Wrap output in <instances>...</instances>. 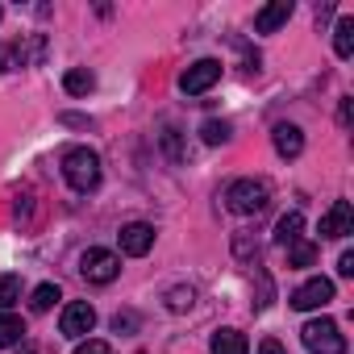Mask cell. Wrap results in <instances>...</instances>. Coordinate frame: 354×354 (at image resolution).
Returning <instances> with one entry per match:
<instances>
[{
	"label": "cell",
	"mask_w": 354,
	"mask_h": 354,
	"mask_svg": "<svg viewBox=\"0 0 354 354\" xmlns=\"http://www.w3.org/2000/svg\"><path fill=\"white\" fill-rule=\"evenodd\" d=\"M21 342H26V325H21V317L0 313V346H21Z\"/></svg>",
	"instance_id": "cell-15"
},
{
	"label": "cell",
	"mask_w": 354,
	"mask_h": 354,
	"mask_svg": "<svg viewBox=\"0 0 354 354\" xmlns=\"http://www.w3.org/2000/svg\"><path fill=\"white\" fill-rule=\"evenodd\" d=\"M267 201H271V188H267L263 180H234V184L225 188V209L238 213V217H254V213H263Z\"/></svg>",
	"instance_id": "cell-2"
},
{
	"label": "cell",
	"mask_w": 354,
	"mask_h": 354,
	"mask_svg": "<svg viewBox=\"0 0 354 354\" xmlns=\"http://www.w3.org/2000/svg\"><path fill=\"white\" fill-rule=\"evenodd\" d=\"M337 275H346V279L354 275V250H346V254L337 259Z\"/></svg>",
	"instance_id": "cell-26"
},
{
	"label": "cell",
	"mask_w": 354,
	"mask_h": 354,
	"mask_svg": "<svg viewBox=\"0 0 354 354\" xmlns=\"http://www.w3.org/2000/svg\"><path fill=\"white\" fill-rule=\"evenodd\" d=\"M259 354H288V350H283L275 337H267V342H259Z\"/></svg>",
	"instance_id": "cell-27"
},
{
	"label": "cell",
	"mask_w": 354,
	"mask_h": 354,
	"mask_svg": "<svg viewBox=\"0 0 354 354\" xmlns=\"http://www.w3.org/2000/svg\"><path fill=\"white\" fill-rule=\"evenodd\" d=\"M80 271H84L88 283H113V279L121 275V259H117L113 250L92 246V250H84V259H80Z\"/></svg>",
	"instance_id": "cell-4"
},
{
	"label": "cell",
	"mask_w": 354,
	"mask_h": 354,
	"mask_svg": "<svg viewBox=\"0 0 354 354\" xmlns=\"http://www.w3.org/2000/svg\"><path fill=\"white\" fill-rule=\"evenodd\" d=\"M150 246H154V225H146V221H129V225L121 230V250H125V254L142 259V254H150Z\"/></svg>",
	"instance_id": "cell-10"
},
{
	"label": "cell",
	"mask_w": 354,
	"mask_h": 354,
	"mask_svg": "<svg viewBox=\"0 0 354 354\" xmlns=\"http://www.w3.org/2000/svg\"><path fill=\"white\" fill-rule=\"evenodd\" d=\"M300 230H304V213L292 209V213L279 217V225H275V242H279V246H292V242L300 238Z\"/></svg>",
	"instance_id": "cell-14"
},
{
	"label": "cell",
	"mask_w": 354,
	"mask_h": 354,
	"mask_svg": "<svg viewBox=\"0 0 354 354\" xmlns=\"http://www.w3.org/2000/svg\"><path fill=\"white\" fill-rule=\"evenodd\" d=\"M113 329H117V333H133V329H138V317H133V313H117V317H113Z\"/></svg>",
	"instance_id": "cell-25"
},
{
	"label": "cell",
	"mask_w": 354,
	"mask_h": 354,
	"mask_svg": "<svg viewBox=\"0 0 354 354\" xmlns=\"http://www.w3.org/2000/svg\"><path fill=\"white\" fill-rule=\"evenodd\" d=\"M333 300V279H325V275H317V279H304L292 296H288V304L292 308H300V313H313V308H325Z\"/></svg>",
	"instance_id": "cell-5"
},
{
	"label": "cell",
	"mask_w": 354,
	"mask_h": 354,
	"mask_svg": "<svg viewBox=\"0 0 354 354\" xmlns=\"http://www.w3.org/2000/svg\"><path fill=\"white\" fill-rule=\"evenodd\" d=\"M209 350L213 354H250V342H246L242 329H217L213 342H209Z\"/></svg>",
	"instance_id": "cell-13"
},
{
	"label": "cell",
	"mask_w": 354,
	"mask_h": 354,
	"mask_svg": "<svg viewBox=\"0 0 354 354\" xmlns=\"http://www.w3.org/2000/svg\"><path fill=\"white\" fill-rule=\"evenodd\" d=\"M63 88H67L71 96H88V92L96 88V75H92L88 67H75V71H67V75H63Z\"/></svg>",
	"instance_id": "cell-17"
},
{
	"label": "cell",
	"mask_w": 354,
	"mask_h": 354,
	"mask_svg": "<svg viewBox=\"0 0 354 354\" xmlns=\"http://www.w3.org/2000/svg\"><path fill=\"white\" fill-rule=\"evenodd\" d=\"M271 142H275V150H279L283 158H296V154L304 150V133H300V125H292V121H279V125L271 129Z\"/></svg>",
	"instance_id": "cell-12"
},
{
	"label": "cell",
	"mask_w": 354,
	"mask_h": 354,
	"mask_svg": "<svg viewBox=\"0 0 354 354\" xmlns=\"http://www.w3.org/2000/svg\"><path fill=\"white\" fill-rule=\"evenodd\" d=\"M55 300H59V288L55 283H38L34 296H30V308L34 313H46V308H55Z\"/></svg>",
	"instance_id": "cell-20"
},
{
	"label": "cell",
	"mask_w": 354,
	"mask_h": 354,
	"mask_svg": "<svg viewBox=\"0 0 354 354\" xmlns=\"http://www.w3.org/2000/svg\"><path fill=\"white\" fill-rule=\"evenodd\" d=\"M313 263H317V246L304 242V238H296L288 246V267H313Z\"/></svg>",
	"instance_id": "cell-18"
},
{
	"label": "cell",
	"mask_w": 354,
	"mask_h": 354,
	"mask_svg": "<svg viewBox=\"0 0 354 354\" xmlns=\"http://www.w3.org/2000/svg\"><path fill=\"white\" fill-rule=\"evenodd\" d=\"M92 325H96V308H92L88 300L67 304V308H63V317H59V333H63V337H71V342H84V337L92 333Z\"/></svg>",
	"instance_id": "cell-6"
},
{
	"label": "cell",
	"mask_w": 354,
	"mask_h": 354,
	"mask_svg": "<svg viewBox=\"0 0 354 354\" xmlns=\"http://www.w3.org/2000/svg\"><path fill=\"white\" fill-rule=\"evenodd\" d=\"M17 300H21V279L17 275H0V313L13 308Z\"/></svg>",
	"instance_id": "cell-19"
},
{
	"label": "cell",
	"mask_w": 354,
	"mask_h": 354,
	"mask_svg": "<svg viewBox=\"0 0 354 354\" xmlns=\"http://www.w3.org/2000/svg\"><path fill=\"white\" fill-rule=\"evenodd\" d=\"M167 308H171V313L192 308V288H171V292H167Z\"/></svg>",
	"instance_id": "cell-22"
},
{
	"label": "cell",
	"mask_w": 354,
	"mask_h": 354,
	"mask_svg": "<svg viewBox=\"0 0 354 354\" xmlns=\"http://www.w3.org/2000/svg\"><path fill=\"white\" fill-rule=\"evenodd\" d=\"M292 0H275V5H267V9H259L254 13V30L259 34H275L279 26H288V17H292Z\"/></svg>",
	"instance_id": "cell-11"
},
{
	"label": "cell",
	"mask_w": 354,
	"mask_h": 354,
	"mask_svg": "<svg viewBox=\"0 0 354 354\" xmlns=\"http://www.w3.org/2000/svg\"><path fill=\"white\" fill-rule=\"evenodd\" d=\"M42 59V38H30V42H5L0 46V71H17V67H30Z\"/></svg>",
	"instance_id": "cell-8"
},
{
	"label": "cell",
	"mask_w": 354,
	"mask_h": 354,
	"mask_svg": "<svg viewBox=\"0 0 354 354\" xmlns=\"http://www.w3.org/2000/svg\"><path fill=\"white\" fill-rule=\"evenodd\" d=\"M300 337H304V346H308L313 354H346V337H342L337 321H329V317L308 321V325L300 329Z\"/></svg>",
	"instance_id": "cell-3"
},
{
	"label": "cell",
	"mask_w": 354,
	"mask_h": 354,
	"mask_svg": "<svg viewBox=\"0 0 354 354\" xmlns=\"http://www.w3.org/2000/svg\"><path fill=\"white\" fill-rule=\"evenodd\" d=\"M0 17H5V9H0Z\"/></svg>",
	"instance_id": "cell-29"
},
{
	"label": "cell",
	"mask_w": 354,
	"mask_h": 354,
	"mask_svg": "<svg viewBox=\"0 0 354 354\" xmlns=\"http://www.w3.org/2000/svg\"><path fill=\"white\" fill-rule=\"evenodd\" d=\"M201 138H205L209 146L230 142V121H217V117H213V121H205V125H201Z\"/></svg>",
	"instance_id": "cell-21"
},
{
	"label": "cell",
	"mask_w": 354,
	"mask_h": 354,
	"mask_svg": "<svg viewBox=\"0 0 354 354\" xmlns=\"http://www.w3.org/2000/svg\"><path fill=\"white\" fill-rule=\"evenodd\" d=\"M75 354H113V346L100 342V337H84V342L75 346Z\"/></svg>",
	"instance_id": "cell-23"
},
{
	"label": "cell",
	"mask_w": 354,
	"mask_h": 354,
	"mask_svg": "<svg viewBox=\"0 0 354 354\" xmlns=\"http://www.w3.org/2000/svg\"><path fill=\"white\" fill-rule=\"evenodd\" d=\"M162 146H167V154H171L175 162L184 158V150H180V133H175V129H162Z\"/></svg>",
	"instance_id": "cell-24"
},
{
	"label": "cell",
	"mask_w": 354,
	"mask_h": 354,
	"mask_svg": "<svg viewBox=\"0 0 354 354\" xmlns=\"http://www.w3.org/2000/svg\"><path fill=\"white\" fill-rule=\"evenodd\" d=\"M217 80H221V63H217V59H201V63H192V67L180 75V88H184L188 96H201V92H209Z\"/></svg>",
	"instance_id": "cell-7"
},
{
	"label": "cell",
	"mask_w": 354,
	"mask_h": 354,
	"mask_svg": "<svg viewBox=\"0 0 354 354\" xmlns=\"http://www.w3.org/2000/svg\"><path fill=\"white\" fill-rule=\"evenodd\" d=\"M63 180H67V188H75V192H92V188L100 184V154L88 150V146L67 150V154H63Z\"/></svg>",
	"instance_id": "cell-1"
},
{
	"label": "cell",
	"mask_w": 354,
	"mask_h": 354,
	"mask_svg": "<svg viewBox=\"0 0 354 354\" xmlns=\"http://www.w3.org/2000/svg\"><path fill=\"white\" fill-rule=\"evenodd\" d=\"M21 354H38V350H34V346H21Z\"/></svg>",
	"instance_id": "cell-28"
},
{
	"label": "cell",
	"mask_w": 354,
	"mask_h": 354,
	"mask_svg": "<svg viewBox=\"0 0 354 354\" xmlns=\"http://www.w3.org/2000/svg\"><path fill=\"white\" fill-rule=\"evenodd\" d=\"M333 50L337 59H350L354 55V17H342L337 30H333Z\"/></svg>",
	"instance_id": "cell-16"
},
{
	"label": "cell",
	"mask_w": 354,
	"mask_h": 354,
	"mask_svg": "<svg viewBox=\"0 0 354 354\" xmlns=\"http://www.w3.org/2000/svg\"><path fill=\"white\" fill-rule=\"evenodd\" d=\"M346 234H354V209L350 201H333L329 213L321 217V238H346Z\"/></svg>",
	"instance_id": "cell-9"
}]
</instances>
